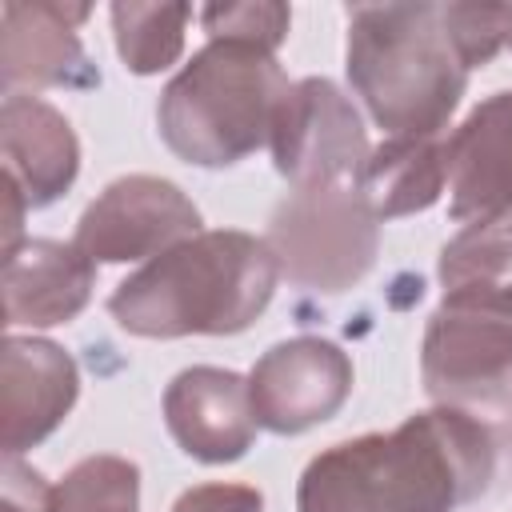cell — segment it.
Masks as SVG:
<instances>
[{
    "mask_svg": "<svg viewBox=\"0 0 512 512\" xmlns=\"http://www.w3.org/2000/svg\"><path fill=\"white\" fill-rule=\"evenodd\" d=\"M492 476L488 424L436 404L392 432H364L312 456L296 512H456L480 500Z\"/></svg>",
    "mask_w": 512,
    "mask_h": 512,
    "instance_id": "6da1fadb",
    "label": "cell"
},
{
    "mask_svg": "<svg viewBox=\"0 0 512 512\" xmlns=\"http://www.w3.org/2000/svg\"><path fill=\"white\" fill-rule=\"evenodd\" d=\"M280 268L264 236L212 228L160 252L108 296L112 320L128 336H236L272 304Z\"/></svg>",
    "mask_w": 512,
    "mask_h": 512,
    "instance_id": "7a4b0ae2",
    "label": "cell"
},
{
    "mask_svg": "<svg viewBox=\"0 0 512 512\" xmlns=\"http://www.w3.org/2000/svg\"><path fill=\"white\" fill-rule=\"evenodd\" d=\"M344 68L384 136H444L468 68L444 28L440 4H352Z\"/></svg>",
    "mask_w": 512,
    "mask_h": 512,
    "instance_id": "3957f363",
    "label": "cell"
},
{
    "mask_svg": "<svg viewBox=\"0 0 512 512\" xmlns=\"http://www.w3.org/2000/svg\"><path fill=\"white\" fill-rule=\"evenodd\" d=\"M288 88L276 52L208 40L160 92V140L196 168H232L272 140Z\"/></svg>",
    "mask_w": 512,
    "mask_h": 512,
    "instance_id": "277c9868",
    "label": "cell"
},
{
    "mask_svg": "<svg viewBox=\"0 0 512 512\" xmlns=\"http://www.w3.org/2000/svg\"><path fill=\"white\" fill-rule=\"evenodd\" d=\"M420 380L432 404L468 416H512V296L444 292L420 340Z\"/></svg>",
    "mask_w": 512,
    "mask_h": 512,
    "instance_id": "5b68a950",
    "label": "cell"
},
{
    "mask_svg": "<svg viewBox=\"0 0 512 512\" xmlns=\"http://www.w3.org/2000/svg\"><path fill=\"white\" fill-rule=\"evenodd\" d=\"M264 244L288 284L308 292H348L380 252V220L356 184L292 188L268 216Z\"/></svg>",
    "mask_w": 512,
    "mask_h": 512,
    "instance_id": "8992f818",
    "label": "cell"
},
{
    "mask_svg": "<svg viewBox=\"0 0 512 512\" xmlns=\"http://www.w3.org/2000/svg\"><path fill=\"white\" fill-rule=\"evenodd\" d=\"M268 148L276 172L292 188L356 184L372 152L356 104L328 76L292 80Z\"/></svg>",
    "mask_w": 512,
    "mask_h": 512,
    "instance_id": "52a82bcc",
    "label": "cell"
},
{
    "mask_svg": "<svg viewBox=\"0 0 512 512\" xmlns=\"http://www.w3.org/2000/svg\"><path fill=\"white\" fill-rule=\"evenodd\" d=\"M204 232L200 208L188 192L164 176L132 172L112 180L76 220L72 244L92 264H128L156 260L180 240Z\"/></svg>",
    "mask_w": 512,
    "mask_h": 512,
    "instance_id": "ba28073f",
    "label": "cell"
},
{
    "mask_svg": "<svg viewBox=\"0 0 512 512\" xmlns=\"http://www.w3.org/2000/svg\"><path fill=\"white\" fill-rule=\"evenodd\" d=\"M352 360L336 340L292 336L272 344L248 372V400L260 428L300 436L332 420L352 396Z\"/></svg>",
    "mask_w": 512,
    "mask_h": 512,
    "instance_id": "9c48e42d",
    "label": "cell"
},
{
    "mask_svg": "<svg viewBox=\"0 0 512 512\" xmlns=\"http://www.w3.org/2000/svg\"><path fill=\"white\" fill-rule=\"evenodd\" d=\"M88 4L52 0H4L0 4V84L4 96H32L40 88L88 92L100 84V68L84 52L76 28L88 20Z\"/></svg>",
    "mask_w": 512,
    "mask_h": 512,
    "instance_id": "30bf717a",
    "label": "cell"
},
{
    "mask_svg": "<svg viewBox=\"0 0 512 512\" xmlns=\"http://www.w3.org/2000/svg\"><path fill=\"white\" fill-rule=\"evenodd\" d=\"M164 424L184 456L200 464H232L256 440L248 380L232 368L192 364L164 388Z\"/></svg>",
    "mask_w": 512,
    "mask_h": 512,
    "instance_id": "8fae6325",
    "label": "cell"
},
{
    "mask_svg": "<svg viewBox=\"0 0 512 512\" xmlns=\"http://www.w3.org/2000/svg\"><path fill=\"white\" fill-rule=\"evenodd\" d=\"M0 416H4V456L44 444L72 412L80 396L76 360L40 336H8L0 352Z\"/></svg>",
    "mask_w": 512,
    "mask_h": 512,
    "instance_id": "7c38bea8",
    "label": "cell"
},
{
    "mask_svg": "<svg viewBox=\"0 0 512 512\" xmlns=\"http://www.w3.org/2000/svg\"><path fill=\"white\" fill-rule=\"evenodd\" d=\"M0 148L4 188L16 192L28 212L56 204L80 176V140L68 116L40 96H4Z\"/></svg>",
    "mask_w": 512,
    "mask_h": 512,
    "instance_id": "4fadbf2b",
    "label": "cell"
},
{
    "mask_svg": "<svg viewBox=\"0 0 512 512\" xmlns=\"http://www.w3.org/2000/svg\"><path fill=\"white\" fill-rule=\"evenodd\" d=\"M448 212L476 224L512 212V92L480 100L464 124L444 136Z\"/></svg>",
    "mask_w": 512,
    "mask_h": 512,
    "instance_id": "5bb4252c",
    "label": "cell"
},
{
    "mask_svg": "<svg viewBox=\"0 0 512 512\" xmlns=\"http://www.w3.org/2000/svg\"><path fill=\"white\" fill-rule=\"evenodd\" d=\"M96 288V264L60 240H20L4 248V324L52 328L76 320Z\"/></svg>",
    "mask_w": 512,
    "mask_h": 512,
    "instance_id": "9a60e30c",
    "label": "cell"
},
{
    "mask_svg": "<svg viewBox=\"0 0 512 512\" xmlns=\"http://www.w3.org/2000/svg\"><path fill=\"white\" fill-rule=\"evenodd\" d=\"M356 188L380 224L432 208L448 188L444 136H388L368 152Z\"/></svg>",
    "mask_w": 512,
    "mask_h": 512,
    "instance_id": "2e32d148",
    "label": "cell"
},
{
    "mask_svg": "<svg viewBox=\"0 0 512 512\" xmlns=\"http://www.w3.org/2000/svg\"><path fill=\"white\" fill-rule=\"evenodd\" d=\"M116 52L128 72L156 76L172 68L184 52V32L192 20V4H136L120 0L108 8Z\"/></svg>",
    "mask_w": 512,
    "mask_h": 512,
    "instance_id": "e0dca14e",
    "label": "cell"
},
{
    "mask_svg": "<svg viewBox=\"0 0 512 512\" xmlns=\"http://www.w3.org/2000/svg\"><path fill=\"white\" fill-rule=\"evenodd\" d=\"M436 276L444 292L488 288L512 296V212L460 228L440 248Z\"/></svg>",
    "mask_w": 512,
    "mask_h": 512,
    "instance_id": "ac0fdd59",
    "label": "cell"
},
{
    "mask_svg": "<svg viewBox=\"0 0 512 512\" xmlns=\"http://www.w3.org/2000/svg\"><path fill=\"white\" fill-rule=\"evenodd\" d=\"M48 512H140V468L128 456H84L52 484Z\"/></svg>",
    "mask_w": 512,
    "mask_h": 512,
    "instance_id": "d6986e66",
    "label": "cell"
},
{
    "mask_svg": "<svg viewBox=\"0 0 512 512\" xmlns=\"http://www.w3.org/2000/svg\"><path fill=\"white\" fill-rule=\"evenodd\" d=\"M208 40H236L264 52H276L288 40L292 8L288 4H208L200 12Z\"/></svg>",
    "mask_w": 512,
    "mask_h": 512,
    "instance_id": "ffe728a7",
    "label": "cell"
},
{
    "mask_svg": "<svg viewBox=\"0 0 512 512\" xmlns=\"http://www.w3.org/2000/svg\"><path fill=\"white\" fill-rule=\"evenodd\" d=\"M440 16H444L452 48H456V56L468 72L484 68L504 48L500 4H440Z\"/></svg>",
    "mask_w": 512,
    "mask_h": 512,
    "instance_id": "44dd1931",
    "label": "cell"
},
{
    "mask_svg": "<svg viewBox=\"0 0 512 512\" xmlns=\"http://www.w3.org/2000/svg\"><path fill=\"white\" fill-rule=\"evenodd\" d=\"M172 512H264V496L252 484H196L188 488Z\"/></svg>",
    "mask_w": 512,
    "mask_h": 512,
    "instance_id": "7402d4cb",
    "label": "cell"
},
{
    "mask_svg": "<svg viewBox=\"0 0 512 512\" xmlns=\"http://www.w3.org/2000/svg\"><path fill=\"white\" fill-rule=\"evenodd\" d=\"M52 484L24 464L20 456H4V508L0 512H48Z\"/></svg>",
    "mask_w": 512,
    "mask_h": 512,
    "instance_id": "603a6c76",
    "label": "cell"
},
{
    "mask_svg": "<svg viewBox=\"0 0 512 512\" xmlns=\"http://www.w3.org/2000/svg\"><path fill=\"white\" fill-rule=\"evenodd\" d=\"M500 28H504V48H512V4H500Z\"/></svg>",
    "mask_w": 512,
    "mask_h": 512,
    "instance_id": "cb8c5ba5",
    "label": "cell"
}]
</instances>
